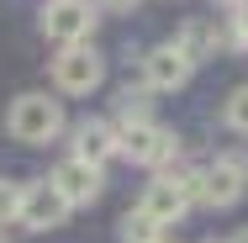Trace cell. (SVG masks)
<instances>
[{"instance_id": "6da1fadb", "label": "cell", "mask_w": 248, "mask_h": 243, "mask_svg": "<svg viewBox=\"0 0 248 243\" xmlns=\"http://www.w3.org/2000/svg\"><path fill=\"white\" fill-rule=\"evenodd\" d=\"M63 127H69V116H63V100H53L48 90H27V96H16V100H11V111H5V132H11L16 143H27V148L53 143Z\"/></svg>"}, {"instance_id": "7a4b0ae2", "label": "cell", "mask_w": 248, "mask_h": 243, "mask_svg": "<svg viewBox=\"0 0 248 243\" xmlns=\"http://www.w3.org/2000/svg\"><path fill=\"white\" fill-rule=\"evenodd\" d=\"M243 191H248V153H243V148L217 153V159L201 169V180H196V201H201V206H211V211L238 206Z\"/></svg>"}, {"instance_id": "3957f363", "label": "cell", "mask_w": 248, "mask_h": 243, "mask_svg": "<svg viewBox=\"0 0 248 243\" xmlns=\"http://www.w3.org/2000/svg\"><path fill=\"white\" fill-rule=\"evenodd\" d=\"M116 153H127L143 169H164L169 159H180V138L169 127H158L153 116H143V122H122L116 127Z\"/></svg>"}, {"instance_id": "277c9868", "label": "cell", "mask_w": 248, "mask_h": 243, "mask_svg": "<svg viewBox=\"0 0 248 243\" xmlns=\"http://www.w3.org/2000/svg\"><path fill=\"white\" fill-rule=\"evenodd\" d=\"M100 27V5L95 0H48L43 5V37L58 48H74V43H90Z\"/></svg>"}, {"instance_id": "5b68a950", "label": "cell", "mask_w": 248, "mask_h": 243, "mask_svg": "<svg viewBox=\"0 0 248 243\" xmlns=\"http://www.w3.org/2000/svg\"><path fill=\"white\" fill-rule=\"evenodd\" d=\"M100 80H106V58L95 53V43L58 48V58H53V85H58V96H90V90H100Z\"/></svg>"}, {"instance_id": "8992f818", "label": "cell", "mask_w": 248, "mask_h": 243, "mask_svg": "<svg viewBox=\"0 0 248 243\" xmlns=\"http://www.w3.org/2000/svg\"><path fill=\"white\" fill-rule=\"evenodd\" d=\"M69 211H74V206L53 191V180H32V185H21V206H16V222H21V227H32V233H53V227H63Z\"/></svg>"}, {"instance_id": "52a82bcc", "label": "cell", "mask_w": 248, "mask_h": 243, "mask_svg": "<svg viewBox=\"0 0 248 243\" xmlns=\"http://www.w3.org/2000/svg\"><path fill=\"white\" fill-rule=\"evenodd\" d=\"M190 74H196V64H190L185 53L174 48V43H158V48L143 53V74H138V80H143L148 90H164V96H169V90H185Z\"/></svg>"}, {"instance_id": "ba28073f", "label": "cell", "mask_w": 248, "mask_h": 243, "mask_svg": "<svg viewBox=\"0 0 248 243\" xmlns=\"http://www.w3.org/2000/svg\"><path fill=\"white\" fill-rule=\"evenodd\" d=\"M48 180H53V191L63 195L69 206H90V201H100V191H106V175H100L95 164L74 159V153L53 164V175H48Z\"/></svg>"}, {"instance_id": "9c48e42d", "label": "cell", "mask_w": 248, "mask_h": 243, "mask_svg": "<svg viewBox=\"0 0 248 243\" xmlns=\"http://www.w3.org/2000/svg\"><path fill=\"white\" fill-rule=\"evenodd\" d=\"M138 206L148 211L158 227H174V222H180V217H185V211H190L196 201H190V191H180L174 180H164V175H158L148 191H143V201H138Z\"/></svg>"}, {"instance_id": "30bf717a", "label": "cell", "mask_w": 248, "mask_h": 243, "mask_svg": "<svg viewBox=\"0 0 248 243\" xmlns=\"http://www.w3.org/2000/svg\"><path fill=\"white\" fill-rule=\"evenodd\" d=\"M69 138H74V159H85V164H95V169L116 153V127H111V122H100V116L74 122V127H69Z\"/></svg>"}, {"instance_id": "8fae6325", "label": "cell", "mask_w": 248, "mask_h": 243, "mask_svg": "<svg viewBox=\"0 0 248 243\" xmlns=\"http://www.w3.org/2000/svg\"><path fill=\"white\" fill-rule=\"evenodd\" d=\"M174 48L185 53L190 64H206V58H217V48H222V27H217L211 16H190V21L174 32Z\"/></svg>"}, {"instance_id": "7c38bea8", "label": "cell", "mask_w": 248, "mask_h": 243, "mask_svg": "<svg viewBox=\"0 0 248 243\" xmlns=\"http://www.w3.org/2000/svg\"><path fill=\"white\" fill-rule=\"evenodd\" d=\"M143 116H148V85H143V80H138V85L127 80V85L116 90V127H122V122H143Z\"/></svg>"}, {"instance_id": "4fadbf2b", "label": "cell", "mask_w": 248, "mask_h": 243, "mask_svg": "<svg viewBox=\"0 0 248 243\" xmlns=\"http://www.w3.org/2000/svg\"><path fill=\"white\" fill-rule=\"evenodd\" d=\"M116 233H122V243H148L153 233H158V222H153L143 206H132V211L122 217V227H116Z\"/></svg>"}, {"instance_id": "5bb4252c", "label": "cell", "mask_w": 248, "mask_h": 243, "mask_svg": "<svg viewBox=\"0 0 248 243\" xmlns=\"http://www.w3.org/2000/svg\"><path fill=\"white\" fill-rule=\"evenodd\" d=\"M222 122H227L238 138H248V85H238V90L227 96V106H222Z\"/></svg>"}, {"instance_id": "9a60e30c", "label": "cell", "mask_w": 248, "mask_h": 243, "mask_svg": "<svg viewBox=\"0 0 248 243\" xmlns=\"http://www.w3.org/2000/svg\"><path fill=\"white\" fill-rule=\"evenodd\" d=\"M16 206H21V185L0 175V227H5V222H16Z\"/></svg>"}, {"instance_id": "2e32d148", "label": "cell", "mask_w": 248, "mask_h": 243, "mask_svg": "<svg viewBox=\"0 0 248 243\" xmlns=\"http://www.w3.org/2000/svg\"><path fill=\"white\" fill-rule=\"evenodd\" d=\"M232 43L248 48V0H243V5H232Z\"/></svg>"}, {"instance_id": "e0dca14e", "label": "cell", "mask_w": 248, "mask_h": 243, "mask_svg": "<svg viewBox=\"0 0 248 243\" xmlns=\"http://www.w3.org/2000/svg\"><path fill=\"white\" fill-rule=\"evenodd\" d=\"M100 11H138V5H143V0H95Z\"/></svg>"}, {"instance_id": "ac0fdd59", "label": "cell", "mask_w": 248, "mask_h": 243, "mask_svg": "<svg viewBox=\"0 0 248 243\" xmlns=\"http://www.w3.org/2000/svg\"><path fill=\"white\" fill-rule=\"evenodd\" d=\"M148 243H180V238H174V227H158V233H153Z\"/></svg>"}, {"instance_id": "d6986e66", "label": "cell", "mask_w": 248, "mask_h": 243, "mask_svg": "<svg viewBox=\"0 0 248 243\" xmlns=\"http://www.w3.org/2000/svg\"><path fill=\"white\" fill-rule=\"evenodd\" d=\"M232 243H248V227H243V233H238V238H232Z\"/></svg>"}, {"instance_id": "ffe728a7", "label": "cell", "mask_w": 248, "mask_h": 243, "mask_svg": "<svg viewBox=\"0 0 248 243\" xmlns=\"http://www.w3.org/2000/svg\"><path fill=\"white\" fill-rule=\"evenodd\" d=\"M222 5H243V0H222Z\"/></svg>"}, {"instance_id": "44dd1931", "label": "cell", "mask_w": 248, "mask_h": 243, "mask_svg": "<svg viewBox=\"0 0 248 243\" xmlns=\"http://www.w3.org/2000/svg\"><path fill=\"white\" fill-rule=\"evenodd\" d=\"M0 243H11V238H5V227H0Z\"/></svg>"}, {"instance_id": "7402d4cb", "label": "cell", "mask_w": 248, "mask_h": 243, "mask_svg": "<svg viewBox=\"0 0 248 243\" xmlns=\"http://www.w3.org/2000/svg\"><path fill=\"white\" fill-rule=\"evenodd\" d=\"M206 243H217V238H206Z\"/></svg>"}]
</instances>
